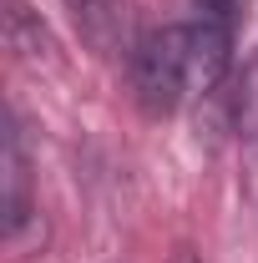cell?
Returning <instances> with one entry per match:
<instances>
[{
	"label": "cell",
	"mask_w": 258,
	"mask_h": 263,
	"mask_svg": "<svg viewBox=\"0 0 258 263\" xmlns=\"http://www.w3.org/2000/svg\"><path fill=\"white\" fill-rule=\"evenodd\" d=\"M132 86H137V101L152 117H167L188 97V86H193V35H188V26L147 31L132 46Z\"/></svg>",
	"instance_id": "1"
},
{
	"label": "cell",
	"mask_w": 258,
	"mask_h": 263,
	"mask_svg": "<svg viewBox=\"0 0 258 263\" xmlns=\"http://www.w3.org/2000/svg\"><path fill=\"white\" fill-rule=\"evenodd\" d=\"M0 177H5V202H0V228H5V243L21 248L26 243V228L41 223L31 202V162H26V147H21V127L10 122L5 127V152H0Z\"/></svg>",
	"instance_id": "2"
},
{
	"label": "cell",
	"mask_w": 258,
	"mask_h": 263,
	"mask_svg": "<svg viewBox=\"0 0 258 263\" xmlns=\"http://www.w3.org/2000/svg\"><path fill=\"white\" fill-rule=\"evenodd\" d=\"M66 5L97 56H122L132 46V0H66Z\"/></svg>",
	"instance_id": "3"
},
{
	"label": "cell",
	"mask_w": 258,
	"mask_h": 263,
	"mask_svg": "<svg viewBox=\"0 0 258 263\" xmlns=\"http://www.w3.org/2000/svg\"><path fill=\"white\" fill-rule=\"evenodd\" d=\"M5 35H10V46H15L26 61H41V56L51 51V35H46V26L35 21L21 0H10V10H5Z\"/></svg>",
	"instance_id": "4"
},
{
	"label": "cell",
	"mask_w": 258,
	"mask_h": 263,
	"mask_svg": "<svg viewBox=\"0 0 258 263\" xmlns=\"http://www.w3.org/2000/svg\"><path fill=\"white\" fill-rule=\"evenodd\" d=\"M172 263H197V258H193V253H188V248H182V253H177V258H172Z\"/></svg>",
	"instance_id": "5"
}]
</instances>
